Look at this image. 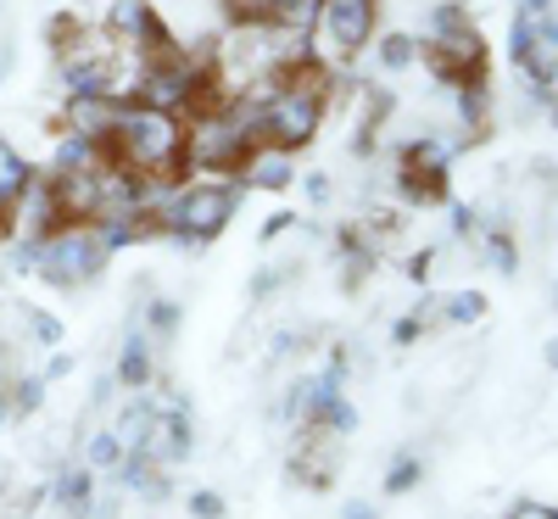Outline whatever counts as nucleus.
I'll return each instance as SVG.
<instances>
[{"label": "nucleus", "instance_id": "nucleus-1", "mask_svg": "<svg viewBox=\"0 0 558 519\" xmlns=\"http://www.w3.org/2000/svg\"><path fill=\"white\" fill-rule=\"evenodd\" d=\"M184 134H191V129H184L179 112H157V107H134L129 101L118 129L107 134V146H101V162L173 191V184L191 173V168H184Z\"/></svg>", "mask_w": 558, "mask_h": 519}, {"label": "nucleus", "instance_id": "nucleus-2", "mask_svg": "<svg viewBox=\"0 0 558 519\" xmlns=\"http://www.w3.org/2000/svg\"><path fill=\"white\" fill-rule=\"evenodd\" d=\"M235 207H241V184L196 179V184H179L162 202V218H168V234L179 246H207L235 224Z\"/></svg>", "mask_w": 558, "mask_h": 519}, {"label": "nucleus", "instance_id": "nucleus-3", "mask_svg": "<svg viewBox=\"0 0 558 519\" xmlns=\"http://www.w3.org/2000/svg\"><path fill=\"white\" fill-rule=\"evenodd\" d=\"M28 252H34V263H39V274L51 279V286H89V279H101V268H107V246H101V234H96V224H68V229H57V234H45V241H28Z\"/></svg>", "mask_w": 558, "mask_h": 519}, {"label": "nucleus", "instance_id": "nucleus-4", "mask_svg": "<svg viewBox=\"0 0 558 519\" xmlns=\"http://www.w3.org/2000/svg\"><path fill=\"white\" fill-rule=\"evenodd\" d=\"M375 23H380V0H324L318 7V23H313V39L324 62H352L368 51V39H375Z\"/></svg>", "mask_w": 558, "mask_h": 519}, {"label": "nucleus", "instance_id": "nucleus-5", "mask_svg": "<svg viewBox=\"0 0 558 519\" xmlns=\"http://www.w3.org/2000/svg\"><path fill=\"white\" fill-rule=\"evenodd\" d=\"M425 68L436 84H486V39L475 23H458L447 34H425Z\"/></svg>", "mask_w": 558, "mask_h": 519}, {"label": "nucleus", "instance_id": "nucleus-6", "mask_svg": "<svg viewBox=\"0 0 558 519\" xmlns=\"http://www.w3.org/2000/svg\"><path fill=\"white\" fill-rule=\"evenodd\" d=\"M341 469V431H330V424H302V436L291 447V481L324 492L336 481Z\"/></svg>", "mask_w": 558, "mask_h": 519}, {"label": "nucleus", "instance_id": "nucleus-7", "mask_svg": "<svg viewBox=\"0 0 558 519\" xmlns=\"http://www.w3.org/2000/svg\"><path fill=\"white\" fill-rule=\"evenodd\" d=\"M123 107L129 101H118V96H68V107H62V129L68 134H78V140H96V146H107V134L118 129V118H123Z\"/></svg>", "mask_w": 558, "mask_h": 519}, {"label": "nucleus", "instance_id": "nucleus-8", "mask_svg": "<svg viewBox=\"0 0 558 519\" xmlns=\"http://www.w3.org/2000/svg\"><path fill=\"white\" fill-rule=\"evenodd\" d=\"M296 179V157L279 152V146H257L241 168V191H291Z\"/></svg>", "mask_w": 558, "mask_h": 519}, {"label": "nucleus", "instance_id": "nucleus-9", "mask_svg": "<svg viewBox=\"0 0 558 519\" xmlns=\"http://www.w3.org/2000/svg\"><path fill=\"white\" fill-rule=\"evenodd\" d=\"M28 162H23V152L12 146V140H0V234H12L17 229V202H23V191H28Z\"/></svg>", "mask_w": 558, "mask_h": 519}, {"label": "nucleus", "instance_id": "nucleus-10", "mask_svg": "<svg viewBox=\"0 0 558 519\" xmlns=\"http://www.w3.org/2000/svg\"><path fill=\"white\" fill-rule=\"evenodd\" d=\"M118 381L134 386V391L157 381V347H151L146 329H134V336L123 341V352H118Z\"/></svg>", "mask_w": 558, "mask_h": 519}, {"label": "nucleus", "instance_id": "nucleus-11", "mask_svg": "<svg viewBox=\"0 0 558 519\" xmlns=\"http://www.w3.org/2000/svg\"><path fill=\"white\" fill-rule=\"evenodd\" d=\"M51 497H57L62 519H89V508H96V481H89V469H68Z\"/></svg>", "mask_w": 558, "mask_h": 519}, {"label": "nucleus", "instance_id": "nucleus-12", "mask_svg": "<svg viewBox=\"0 0 558 519\" xmlns=\"http://www.w3.org/2000/svg\"><path fill=\"white\" fill-rule=\"evenodd\" d=\"M481 252H486V263H492L497 274H514V268H520V246H514V234H508V224H492V229H486Z\"/></svg>", "mask_w": 558, "mask_h": 519}, {"label": "nucleus", "instance_id": "nucleus-13", "mask_svg": "<svg viewBox=\"0 0 558 519\" xmlns=\"http://www.w3.org/2000/svg\"><path fill=\"white\" fill-rule=\"evenodd\" d=\"M89 469H101V475H107V469H112V475H118V469H123V458H129V447L118 442V431H96V436H89Z\"/></svg>", "mask_w": 558, "mask_h": 519}, {"label": "nucleus", "instance_id": "nucleus-14", "mask_svg": "<svg viewBox=\"0 0 558 519\" xmlns=\"http://www.w3.org/2000/svg\"><path fill=\"white\" fill-rule=\"evenodd\" d=\"M413 57H418V39H413V34H386V39H380V68H386V73L413 68Z\"/></svg>", "mask_w": 558, "mask_h": 519}, {"label": "nucleus", "instance_id": "nucleus-15", "mask_svg": "<svg viewBox=\"0 0 558 519\" xmlns=\"http://www.w3.org/2000/svg\"><path fill=\"white\" fill-rule=\"evenodd\" d=\"M173 329H179V307H173V302H151V307H146V336H151V347H168Z\"/></svg>", "mask_w": 558, "mask_h": 519}, {"label": "nucleus", "instance_id": "nucleus-16", "mask_svg": "<svg viewBox=\"0 0 558 519\" xmlns=\"http://www.w3.org/2000/svg\"><path fill=\"white\" fill-rule=\"evenodd\" d=\"M78 34H84V23H78L73 12H62V17H51V28H45V39H51V51H57V57L68 51V45H73Z\"/></svg>", "mask_w": 558, "mask_h": 519}, {"label": "nucleus", "instance_id": "nucleus-17", "mask_svg": "<svg viewBox=\"0 0 558 519\" xmlns=\"http://www.w3.org/2000/svg\"><path fill=\"white\" fill-rule=\"evenodd\" d=\"M418 475H425V463H418V458H397L391 475H386V492H413Z\"/></svg>", "mask_w": 558, "mask_h": 519}, {"label": "nucleus", "instance_id": "nucleus-18", "mask_svg": "<svg viewBox=\"0 0 558 519\" xmlns=\"http://www.w3.org/2000/svg\"><path fill=\"white\" fill-rule=\"evenodd\" d=\"M39 391H45V381H23V386H12V413H34L39 408Z\"/></svg>", "mask_w": 558, "mask_h": 519}, {"label": "nucleus", "instance_id": "nucleus-19", "mask_svg": "<svg viewBox=\"0 0 558 519\" xmlns=\"http://www.w3.org/2000/svg\"><path fill=\"white\" fill-rule=\"evenodd\" d=\"M191 519H223V497L218 492H196L191 497Z\"/></svg>", "mask_w": 558, "mask_h": 519}, {"label": "nucleus", "instance_id": "nucleus-20", "mask_svg": "<svg viewBox=\"0 0 558 519\" xmlns=\"http://www.w3.org/2000/svg\"><path fill=\"white\" fill-rule=\"evenodd\" d=\"M28 324H34V341H45V347H57V341H62V324H57V318H45V313H34Z\"/></svg>", "mask_w": 558, "mask_h": 519}, {"label": "nucleus", "instance_id": "nucleus-21", "mask_svg": "<svg viewBox=\"0 0 558 519\" xmlns=\"http://www.w3.org/2000/svg\"><path fill=\"white\" fill-rule=\"evenodd\" d=\"M536 34H542V45H553V51H558V0H553V7L536 17Z\"/></svg>", "mask_w": 558, "mask_h": 519}, {"label": "nucleus", "instance_id": "nucleus-22", "mask_svg": "<svg viewBox=\"0 0 558 519\" xmlns=\"http://www.w3.org/2000/svg\"><path fill=\"white\" fill-rule=\"evenodd\" d=\"M508 519H558V508H547V503H514V514Z\"/></svg>", "mask_w": 558, "mask_h": 519}, {"label": "nucleus", "instance_id": "nucleus-23", "mask_svg": "<svg viewBox=\"0 0 558 519\" xmlns=\"http://www.w3.org/2000/svg\"><path fill=\"white\" fill-rule=\"evenodd\" d=\"M307 202H330V173H307Z\"/></svg>", "mask_w": 558, "mask_h": 519}, {"label": "nucleus", "instance_id": "nucleus-24", "mask_svg": "<svg viewBox=\"0 0 558 519\" xmlns=\"http://www.w3.org/2000/svg\"><path fill=\"white\" fill-rule=\"evenodd\" d=\"M286 229H296V218H291V213H274V218L263 224V241H279Z\"/></svg>", "mask_w": 558, "mask_h": 519}, {"label": "nucleus", "instance_id": "nucleus-25", "mask_svg": "<svg viewBox=\"0 0 558 519\" xmlns=\"http://www.w3.org/2000/svg\"><path fill=\"white\" fill-rule=\"evenodd\" d=\"M547 7H553V0H520V12H514V17H531V23H536Z\"/></svg>", "mask_w": 558, "mask_h": 519}, {"label": "nucleus", "instance_id": "nucleus-26", "mask_svg": "<svg viewBox=\"0 0 558 519\" xmlns=\"http://www.w3.org/2000/svg\"><path fill=\"white\" fill-rule=\"evenodd\" d=\"M542 358H547V363L558 369V341H547V352H542Z\"/></svg>", "mask_w": 558, "mask_h": 519}, {"label": "nucleus", "instance_id": "nucleus-27", "mask_svg": "<svg viewBox=\"0 0 558 519\" xmlns=\"http://www.w3.org/2000/svg\"><path fill=\"white\" fill-rule=\"evenodd\" d=\"M553 123H558V101H553Z\"/></svg>", "mask_w": 558, "mask_h": 519}]
</instances>
